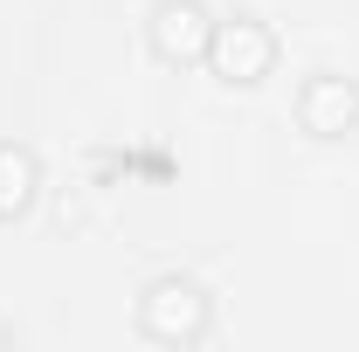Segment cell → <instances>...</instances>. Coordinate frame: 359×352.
Listing matches in <instances>:
<instances>
[{
  "mask_svg": "<svg viewBox=\"0 0 359 352\" xmlns=\"http://www.w3.org/2000/svg\"><path fill=\"white\" fill-rule=\"evenodd\" d=\"M297 125H304L311 138L359 132V83H353V76H339V69L304 76V90H297Z\"/></svg>",
  "mask_w": 359,
  "mask_h": 352,
  "instance_id": "4",
  "label": "cell"
},
{
  "mask_svg": "<svg viewBox=\"0 0 359 352\" xmlns=\"http://www.w3.org/2000/svg\"><path fill=\"white\" fill-rule=\"evenodd\" d=\"M138 332L152 339V346H201L208 332H215V297L194 283V276H152L145 283V297H138Z\"/></svg>",
  "mask_w": 359,
  "mask_h": 352,
  "instance_id": "1",
  "label": "cell"
},
{
  "mask_svg": "<svg viewBox=\"0 0 359 352\" xmlns=\"http://www.w3.org/2000/svg\"><path fill=\"white\" fill-rule=\"evenodd\" d=\"M35 187H42L35 152L14 145V138H0V221H21V215H28V208H35Z\"/></svg>",
  "mask_w": 359,
  "mask_h": 352,
  "instance_id": "5",
  "label": "cell"
},
{
  "mask_svg": "<svg viewBox=\"0 0 359 352\" xmlns=\"http://www.w3.org/2000/svg\"><path fill=\"white\" fill-rule=\"evenodd\" d=\"M208 69H215L222 83H235V90L263 83L269 69H276V35H269V21H256V14H228V21H215Z\"/></svg>",
  "mask_w": 359,
  "mask_h": 352,
  "instance_id": "2",
  "label": "cell"
},
{
  "mask_svg": "<svg viewBox=\"0 0 359 352\" xmlns=\"http://www.w3.org/2000/svg\"><path fill=\"white\" fill-rule=\"evenodd\" d=\"M145 42H152V55H159V62H173V69L208 62L215 14H208L201 0H159V7H152V21H145Z\"/></svg>",
  "mask_w": 359,
  "mask_h": 352,
  "instance_id": "3",
  "label": "cell"
}]
</instances>
